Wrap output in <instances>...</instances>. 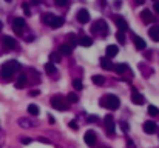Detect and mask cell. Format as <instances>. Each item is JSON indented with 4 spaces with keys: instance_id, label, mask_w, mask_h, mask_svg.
Instances as JSON below:
<instances>
[{
    "instance_id": "cell-31",
    "label": "cell",
    "mask_w": 159,
    "mask_h": 148,
    "mask_svg": "<svg viewBox=\"0 0 159 148\" xmlns=\"http://www.w3.org/2000/svg\"><path fill=\"white\" fill-rule=\"evenodd\" d=\"M148 114H150V116H157V114H159V110H157L154 105H150V107H148Z\"/></svg>"
},
{
    "instance_id": "cell-25",
    "label": "cell",
    "mask_w": 159,
    "mask_h": 148,
    "mask_svg": "<svg viewBox=\"0 0 159 148\" xmlns=\"http://www.w3.org/2000/svg\"><path fill=\"white\" fill-rule=\"evenodd\" d=\"M28 113H30V114H33V116H39V107H37V105H34V104L28 105Z\"/></svg>"
},
{
    "instance_id": "cell-21",
    "label": "cell",
    "mask_w": 159,
    "mask_h": 148,
    "mask_svg": "<svg viewBox=\"0 0 159 148\" xmlns=\"http://www.w3.org/2000/svg\"><path fill=\"white\" fill-rule=\"evenodd\" d=\"M25 83H26V76L25 74H20V77L17 79V82H16V88H23L25 86Z\"/></svg>"
},
{
    "instance_id": "cell-29",
    "label": "cell",
    "mask_w": 159,
    "mask_h": 148,
    "mask_svg": "<svg viewBox=\"0 0 159 148\" xmlns=\"http://www.w3.org/2000/svg\"><path fill=\"white\" fill-rule=\"evenodd\" d=\"M50 60H51V63L60 62V54H59V53H51V54H50Z\"/></svg>"
},
{
    "instance_id": "cell-23",
    "label": "cell",
    "mask_w": 159,
    "mask_h": 148,
    "mask_svg": "<svg viewBox=\"0 0 159 148\" xmlns=\"http://www.w3.org/2000/svg\"><path fill=\"white\" fill-rule=\"evenodd\" d=\"M142 19H144L145 22H153V12H151L150 9H144V11H142Z\"/></svg>"
},
{
    "instance_id": "cell-35",
    "label": "cell",
    "mask_w": 159,
    "mask_h": 148,
    "mask_svg": "<svg viewBox=\"0 0 159 148\" xmlns=\"http://www.w3.org/2000/svg\"><path fill=\"white\" fill-rule=\"evenodd\" d=\"M68 3V0H56V5L57 6H65Z\"/></svg>"
},
{
    "instance_id": "cell-46",
    "label": "cell",
    "mask_w": 159,
    "mask_h": 148,
    "mask_svg": "<svg viewBox=\"0 0 159 148\" xmlns=\"http://www.w3.org/2000/svg\"><path fill=\"white\" fill-rule=\"evenodd\" d=\"M136 3H138V5H142V3H144V0H136Z\"/></svg>"
},
{
    "instance_id": "cell-2",
    "label": "cell",
    "mask_w": 159,
    "mask_h": 148,
    "mask_svg": "<svg viewBox=\"0 0 159 148\" xmlns=\"http://www.w3.org/2000/svg\"><path fill=\"white\" fill-rule=\"evenodd\" d=\"M101 105H102V107H107V108H110V110H118L119 105H121V100H119L118 96L108 94V96H104V97H102Z\"/></svg>"
},
{
    "instance_id": "cell-7",
    "label": "cell",
    "mask_w": 159,
    "mask_h": 148,
    "mask_svg": "<svg viewBox=\"0 0 159 148\" xmlns=\"http://www.w3.org/2000/svg\"><path fill=\"white\" fill-rule=\"evenodd\" d=\"M144 100H145L144 96H142L141 93H138V91L133 88V90H131V102H133L134 105H142Z\"/></svg>"
},
{
    "instance_id": "cell-22",
    "label": "cell",
    "mask_w": 159,
    "mask_h": 148,
    "mask_svg": "<svg viewBox=\"0 0 159 148\" xmlns=\"http://www.w3.org/2000/svg\"><path fill=\"white\" fill-rule=\"evenodd\" d=\"M101 66L104 68V69H113V68H115V65H113L107 57H104V59H101Z\"/></svg>"
},
{
    "instance_id": "cell-50",
    "label": "cell",
    "mask_w": 159,
    "mask_h": 148,
    "mask_svg": "<svg viewBox=\"0 0 159 148\" xmlns=\"http://www.w3.org/2000/svg\"><path fill=\"white\" fill-rule=\"evenodd\" d=\"M154 2H156V0H154Z\"/></svg>"
},
{
    "instance_id": "cell-11",
    "label": "cell",
    "mask_w": 159,
    "mask_h": 148,
    "mask_svg": "<svg viewBox=\"0 0 159 148\" xmlns=\"http://www.w3.org/2000/svg\"><path fill=\"white\" fill-rule=\"evenodd\" d=\"M144 131H145L147 134H153V133H156V123L151 122V120L144 122Z\"/></svg>"
},
{
    "instance_id": "cell-32",
    "label": "cell",
    "mask_w": 159,
    "mask_h": 148,
    "mask_svg": "<svg viewBox=\"0 0 159 148\" xmlns=\"http://www.w3.org/2000/svg\"><path fill=\"white\" fill-rule=\"evenodd\" d=\"M68 37H70V43H68V45H70L71 48H74V46L77 45V39H76V36H74V34H70Z\"/></svg>"
},
{
    "instance_id": "cell-6",
    "label": "cell",
    "mask_w": 159,
    "mask_h": 148,
    "mask_svg": "<svg viewBox=\"0 0 159 148\" xmlns=\"http://www.w3.org/2000/svg\"><path fill=\"white\" fill-rule=\"evenodd\" d=\"M91 31H93V33L101 31V33H102V36L108 34V28H107V25H105V22H104V20H97V22H96V25H93V26H91Z\"/></svg>"
},
{
    "instance_id": "cell-37",
    "label": "cell",
    "mask_w": 159,
    "mask_h": 148,
    "mask_svg": "<svg viewBox=\"0 0 159 148\" xmlns=\"http://www.w3.org/2000/svg\"><path fill=\"white\" fill-rule=\"evenodd\" d=\"M121 128L127 133V131H128V123H127V122H121Z\"/></svg>"
},
{
    "instance_id": "cell-43",
    "label": "cell",
    "mask_w": 159,
    "mask_h": 148,
    "mask_svg": "<svg viewBox=\"0 0 159 148\" xmlns=\"http://www.w3.org/2000/svg\"><path fill=\"white\" fill-rule=\"evenodd\" d=\"M37 94H39V91H37V90H34V91H31V93H30V96H37Z\"/></svg>"
},
{
    "instance_id": "cell-30",
    "label": "cell",
    "mask_w": 159,
    "mask_h": 148,
    "mask_svg": "<svg viewBox=\"0 0 159 148\" xmlns=\"http://www.w3.org/2000/svg\"><path fill=\"white\" fill-rule=\"evenodd\" d=\"M116 39H118V42H119L121 45H124V43H125V36H124V33H122V31H118V33H116Z\"/></svg>"
},
{
    "instance_id": "cell-17",
    "label": "cell",
    "mask_w": 159,
    "mask_h": 148,
    "mask_svg": "<svg viewBox=\"0 0 159 148\" xmlns=\"http://www.w3.org/2000/svg\"><path fill=\"white\" fill-rule=\"evenodd\" d=\"M133 40H134V45H136V48H138V49H141V51H142V49H145V42H144V39H141L139 36H133Z\"/></svg>"
},
{
    "instance_id": "cell-38",
    "label": "cell",
    "mask_w": 159,
    "mask_h": 148,
    "mask_svg": "<svg viewBox=\"0 0 159 148\" xmlns=\"http://www.w3.org/2000/svg\"><path fill=\"white\" fill-rule=\"evenodd\" d=\"M127 148H136V145H134V142L128 139V140H127Z\"/></svg>"
},
{
    "instance_id": "cell-34",
    "label": "cell",
    "mask_w": 159,
    "mask_h": 148,
    "mask_svg": "<svg viewBox=\"0 0 159 148\" xmlns=\"http://www.w3.org/2000/svg\"><path fill=\"white\" fill-rule=\"evenodd\" d=\"M22 8H23V11H25L26 16H31V9H30V5L28 3H23V5H22Z\"/></svg>"
},
{
    "instance_id": "cell-47",
    "label": "cell",
    "mask_w": 159,
    "mask_h": 148,
    "mask_svg": "<svg viewBox=\"0 0 159 148\" xmlns=\"http://www.w3.org/2000/svg\"><path fill=\"white\" fill-rule=\"evenodd\" d=\"M2 28H3V23H2V22H0V31H2Z\"/></svg>"
},
{
    "instance_id": "cell-12",
    "label": "cell",
    "mask_w": 159,
    "mask_h": 148,
    "mask_svg": "<svg viewBox=\"0 0 159 148\" xmlns=\"http://www.w3.org/2000/svg\"><path fill=\"white\" fill-rule=\"evenodd\" d=\"M115 23L118 25L119 31H122V33L128 30V25H127V22H125V20L122 19V17H119V16H116V17H115Z\"/></svg>"
},
{
    "instance_id": "cell-5",
    "label": "cell",
    "mask_w": 159,
    "mask_h": 148,
    "mask_svg": "<svg viewBox=\"0 0 159 148\" xmlns=\"http://www.w3.org/2000/svg\"><path fill=\"white\" fill-rule=\"evenodd\" d=\"M83 139H85V143H87L88 146H94L96 142H97V134H96L93 130H88V131L85 133Z\"/></svg>"
},
{
    "instance_id": "cell-20",
    "label": "cell",
    "mask_w": 159,
    "mask_h": 148,
    "mask_svg": "<svg viewBox=\"0 0 159 148\" xmlns=\"http://www.w3.org/2000/svg\"><path fill=\"white\" fill-rule=\"evenodd\" d=\"M113 69H115L118 74H124V72L128 71V65H127V63H119V65H116Z\"/></svg>"
},
{
    "instance_id": "cell-19",
    "label": "cell",
    "mask_w": 159,
    "mask_h": 148,
    "mask_svg": "<svg viewBox=\"0 0 159 148\" xmlns=\"http://www.w3.org/2000/svg\"><path fill=\"white\" fill-rule=\"evenodd\" d=\"M77 43H80L82 46H91V45H93V39L88 37V36H82V37L79 39Z\"/></svg>"
},
{
    "instance_id": "cell-40",
    "label": "cell",
    "mask_w": 159,
    "mask_h": 148,
    "mask_svg": "<svg viewBox=\"0 0 159 148\" xmlns=\"http://www.w3.org/2000/svg\"><path fill=\"white\" fill-rule=\"evenodd\" d=\"M39 142H42V143H50V139H47V137H39Z\"/></svg>"
},
{
    "instance_id": "cell-15",
    "label": "cell",
    "mask_w": 159,
    "mask_h": 148,
    "mask_svg": "<svg viewBox=\"0 0 159 148\" xmlns=\"http://www.w3.org/2000/svg\"><path fill=\"white\" fill-rule=\"evenodd\" d=\"M63 23H65V20H63L62 17H54V19L51 20V23H50V26H51L53 30H57V28L63 26Z\"/></svg>"
},
{
    "instance_id": "cell-28",
    "label": "cell",
    "mask_w": 159,
    "mask_h": 148,
    "mask_svg": "<svg viewBox=\"0 0 159 148\" xmlns=\"http://www.w3.org/2000/svg\"><path fill=\"white\" fill-rule=\"evenodd\" d=\"M73 86H74L76 91H80V90L83 88V83H82L80 79H74V80H73Z\"/></svg>"
},
{
    "instance_id": "cell-10",
    "label": "cell",
    "mask_w": 159,
    "mask_h": 148,
    "mask_svg": "<svg viewBox=\"0 0 159 148\" xmlns=\"http://www.w3.org/2000/svg\"><path fill=\"white\" fill-rule=\"evenodd\" d=\"M2 42H3V45H5V48H8V49H14L16 48V40H14V37H9V36H3L2 37Z\"/></svg>"
},
{
    "instance_id": "cell-45",
    "label": "cell",
    "mask_w": 159,
    "mask_h": 148,
    "mask_svg": "<svg viewBox=\"0 0 159 148\" xmlns=\"http://www.w3.org/2000/svg\"><path fill=\"white\" fill-rule=\"evenodd\" d=\"M31 3L33 5H39V0H31Z\"/></svg>"
},
{
    "instance_id": "cell-42",
    "label": "cell",
    "mask_w": 159,
    "mask_h": 148,
    "mask_svg": "<svg viewBox=\"0 0 159 148\" xmlns=\"http://www.w3.org/2000/svg\"><path fill=\"white\" fill-rule=\"evenodd\" d=\"M93 120H97V117L96 116H90L88 117V122H93Z\"/></svg>"
},
{
    "instance_id": "cell-49",
    "label": "cell",
    "mask_w": 159,
    "mask_h": 148,
    "mask_svg": "<svg viewBox=\"0 0 159 148\" xmlns=\"http://www.w3.org/2000/svg\"><path fill=\"white\" fill-rule=\"evenodd\" d=\"M101 148H110V146H101Z\"/></svg>"
},
{
    "instance_id": "cell-27",
    "label": "cell",
    "mask_w": 159,
    "mask_h": 148,
    "mask_svg": "<svg viewBox=\"0 0 159 148\" xmlns=\"http://www.w3.org/2000/svg\"><path fill=\"white\" fill-rule=\"evenodd\" d=\"M45 71H47L48 74H54V72H56V66H54V63L48 62L47 65H45Z\"/></svg>"
},
{
    "instance_id": "cell-9",
    "label": "cell",
    "mask_w": 159,
    "mask_h": 148,
    "mask_svg": "<svg viewBox=\"0 0 159 148\" xmlns=\"http://www.w3.org/2000/svg\"><path fill=\"white\" fill-rule=\"evenodd\" d=\"M17 123H19V127L25 128V130H30V128H33V127L36 125L33 120H30V119H26V117H20V119L17 120Z\"/></svg>"
},
{
    "instance_id": "cell-3",
    "label": "cell",
    "mask_w": 159,
    "mask_h": 148,
    "mask_svg": "<svg viewBox=\"0 0 159 148\" xmlns=\"http://www.w3.org/2000/svg\"><path fill=\"white\" fill-rule=\"evenodd\" d=\"M51 107L57 111H66L68 110V102L60 96H54L51 99Z\"/></svg>"
},
{
    "instance_id": "cell-44",
    "label": "cell",
    "mask_w": 159,
    "mask_h": 148,
    "mask_svg": "<svg viewBox=\"0 0 159 148\" xmlns=\"http://www.w3.org/2000/svg\"><path fill=\"white\" fill-rule=\"evenodd\" d=\"M121 5H122V3H121V0H118V2H116V3H115V6H116V8H119V6H121Z\"/></svg>"
},
{
    "instance_id": "cell-14",
    "label": "cell",
    "mask_w": 159,
    "mask_h": 148,
    "mask_svg": "<svg viewBox=\"0 0 159 148\" xmlns=\"http://www.w3.org/2000/svg\"><path fill=\"white\" fill-rule=\"evenodd\" d=\"M105 51H107V57L111 59V57H115V56L119 53V48H118L116 45H108Z\"/></svg>"
},
{
    "instance_id": "cell-26",
    "label": "cell",
    "mask_w": 159,
    "mask_h": 148,
    "mask_svg": "<svg viewBox=\"0 0 159 148\" xmlns=\"http://www.w3.org/2000/svg\"><path fill=\"white\" fill-rule=\"evenodd\" d=\"M91 80H93V83H94V85H99V86L105 83V79H104L102 76H93V79H91Z\"/></svg>"
},
{
    "instance_id": "cell-18",
    "label": "cell",
    "mask_w": 159,
    "mask_h": 148,
    "mask_svg": "<svg viewBox=\"0 0 159 148\" xmlns=\"http://www.w3.org/2000/svg\"><path fill=\"white\" fill-rule=\"evenodd\" d=\"M148 36L154 40V42H159V26H153L148 30Z\"/></svg>"
},
{
    "instance_id": "cell-36",
    "label": "cell",
    "mask_w": 159,
    "mask_h": 148,
    "mask_svg": "<svg viewBox=\"0 0 159 148\" xmlns=\"http://www.w3.org/2000/svg\"><path fill=\"white\" fill-rule=\"evenodd\" d=\"M68 125H70V128H73V130H77L79 127H77V122L76 120H71L70 123H68Z\"/></svg>"
},
{
    "instance_id": "cell-24",
    "label": "cell",
    "mask_w": 159,
    "mask_h": 148,
    "mask_svg": "<svg viewBox=\"0 0 159 148\" xmlns=\"http://www.w3.org/2000/svg\"><path fill=\"white\" fill-rule=\"evenodd\" d=\"M77 100H79V97L74 93H70L66 96V102H70V104H77Z\"/></svg>"
},
{
    "instance_id": "cell-41",
    "label": "cell",
    "mask_w": 159,
    "mask_h": 148,
    "mask_svg": "<svg viewBox=\"0 0 159 148\" xmlns=\"http://www.w3.org/2000/svg\"><path fill=\"white\" fill-rule=\"evenodd\" d=\"M153 9L159 14V2H154V5H153Z\"/></svg>"
},
{
    "instance_id": "cell-48",
    "label": "cell",
    "mask_w": 159,
    "mask_h": 148,
    "mask_svg": "<svg viewBox=\"0 0 159 148\" xmlns=\"http://www.w3.org/2000/svg\"><path fill=\"white\" fill-rule=\"evenodd\" d=\"M5 2H12V0H5Z\"/></svg>"
},
{
    "instance_id": "cell-8",
    "label": "cell",
    "mask_w": 159,
    "mask_h": 148,
    "mask_svg": "<svg viewBox=\"0 0 159 148\" xmlns=\"http://www.w3.org/2000/svg\"><path fill=\"white\" fill-rule=\"evenodd\" d=\"M105 130H107V133H110V134H115L116 127H115V120H113V116H107V117H105Z\"/></svg>"
},
{
    "instance_id": "cell-16",
    "label": "cell",
    "mask_w": 159,
    "mask_h": 148,
    "mask_svg": "<svg viewBox=\"0 0 159 148\" xmlns=\"http://www.w3.org/2000/svg\"><path fill=\"white\" fill-rule=\"evenodd\" d=\"M71 51H73V48L68 45V43H63V45H60V48H59V54H63V56H70Z\"/></svg>"
},
{
    "instance_id": "cell-39",
    "label": "cell",
    "mask_w": 159,
    "mask_h": 148,
    "mask_svg": "<svg viewBox=\"0 0 159 148\" xmlns=\"http://www.w3.org/2000/svg\"><path fill=\"white\" fill-rule=\"evenodd\" d=\"M22 143H23V145H28V143H31V139H30V137H22Z\"/></svg>"
},
{
    "instance_id": "cell-4",
    "label": "cell",
    "mask_w": 159,
    "mask_h": 148,
    "mask_svg": "<svg viewBox=\"0 0 159 148\" xmlns=\"http://www.w3.org/2000/svg\"><path fill=\"white\" fill-rule=\"evenodd\" d=\"M25 26H26L25 19H22V17H16L14 19V22H12V30H14L16 34H22V33H23V30H25Z\"/></svg>"
},
{
    "instance_id": "cell-13",
    "label": "cell",
    "mask_w": 159,
    "mask_h": 148,
    "mask_svg": "<svg viewBox=\"0 0 159 148\" xmlns=\"http://www.w3.org/2000/svg\"><path fill=\"white\" fill-rule=\"evenodd\" d=\"M77 20H79L80 23H88V22H90V12H88L87 9H80V11L77 12Z\"/></svg>"
},
{
    "instance_id": "cell-1",
    "label": "cell",
    "mask_w": 159,
    "mask_h": 148,
    "mask_svg": "<svg viewBox=\"0 0 159 148\" xmlns=\"http://www.w3.org/2000/svg\"><path fill=\"white\" fill-rule=\"evenodd\" d=\"M19 69H20V63L16 60H9V62L2 65V68H0V76H2L3 80H11Z\"/></svg>"
},
{
    "instance_id": "cell-33",
    "label": "cell",
    "mask_w": 159,
    "mask_h": 148,
    "mask_svg": "<svg viewBox=\"0 0 159 148\" xmlns=\"http://www.w3.org/2000/svg\"><path fill=\"white\" fill-rule=\"evenodd\" d=\"M53 19H54V16H51V14H45V16L42 17V20H43L45 23H47V25H50Z\"/></svg>"
}]
</instances>
